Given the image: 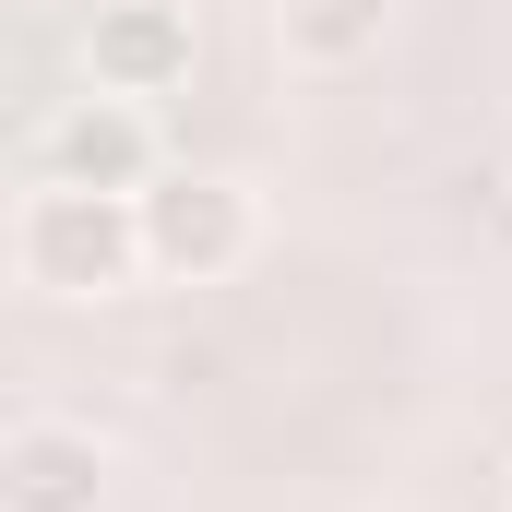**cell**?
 Masks as SVG:
<instances>
[{"label":"cell","instance_id":"obj_6","mask_svg":"<svg viewBox=\"0 0 512 512\" xmlns=\"http://www.w3.org/2000/svg\"><path fill=\"white\" fill-rule=\"evenodd\" d=\"M274 24H286L298 72H346V60L382 48V0H274Z\"/></svg>","mask_w":512,"mask_h":512},{"label":"cell","instance_id":"obj_4","mask_svg":"<svg viewBox=\"0 0 512 512\" xmlns=\"http://www.w3.org/2000/svg\"><path fill=\"white\" fill-rule=\"evenodd\" d=\"M48 179H84V191H155V120H143V96H72L60 120H48Z\"/></svg>","mask_w":512,"mask_h":512},{"label":"cell","instance_id":"obj_5","mask_svg":"<svg viewBox=\"0 0 512 512\" xmlns=\"http://www.w3.org/2000/svg\"><path fill=\"white\" fill-rule=\"evenodd\" d=\"M108 501V441L72 417H24L0 441V512H96Z\"/></svg>","mask_w":512,"mask_h":512},{"label":"cell","instance_id":"obj_3","mask_svg":"<svg viewBox=\"0 0 512 512\" xmlns=\"http://www.w3.org/2000/svg\"><path fill=\"white\" fill-rule=\"evenodd\" d=\"M84 84L96 96H179L191 84V12L179 0H108L96 24H84Z\"/></svg>","mask_w":512,"mask_h":512},{"label":"cell","instance_id":"obj_1","mask_svg":"<svg viewBox=\"0 0 512 512\" xmlns=\"http://www.w3.org/2000/svg\"><path fill=\"white\" fill-rule=\"evenodd\" d=\"M12 262H24V286H48V298H120L131 274H155V262H143V191H84V179L24 191Z\"/></svg>","mask_w":512,"mask_h":512},{"label":"cell","instance_id":"obj_2","mask_svg":"<svg viewBox=\"0 0 512 512\" xmlns=\"http://www.w3.org/2000/svg\"><path fill=\"white\" fill-rule=\"evenodd\" d=\"M143 262L179 274V286L239 274V262H251V191H239V179H203V167L155 179V191H143Z\"/></svg>","mask_w":512,"mask_h":512}]
</instances>
